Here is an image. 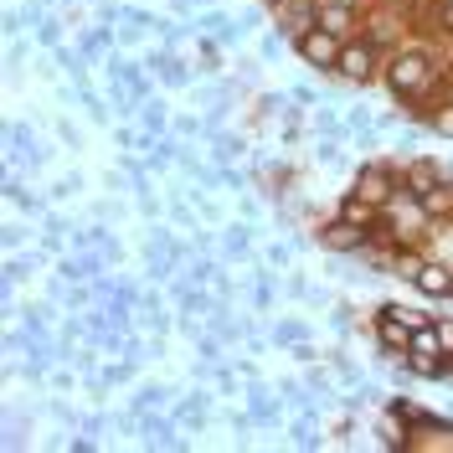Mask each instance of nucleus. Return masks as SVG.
<instances>
[{
    "mask_svg": "<svg viewBox=\"0 0 453 453\" xmlns=\"http://www.w3.org/2000/svg\"><path fill=\"white\" fill-rule=\"evenodd\" d=\"M387 83H392V93H423L427 83H433V62H427L423 52H396L392 62H387Z\"/></svg>",
    "mask_w": 453,
    "mask_h": 453,
    "instance_id": "obj_1",
    "label": "nucleus"
},
{
    "mask_svg": "<svg viewBox=\"0 0 453 453\" xmlns=\"http://www.w3.org/2000/svg\"><path fill=\"white\" fill-rule=\"evenodd\" d=\"M299 52H304V62H310V67H319V73H325V67H340V52H345V47H340L335 31L310 27L304 36H299Z\"/></svg>",
    "mask_w": 453,
    "mask_h": 453,
    "instance_id": "obj_2",
    "label": "nucleus"
},
{
    "mask_svg": "<svg viewBox=\"0 0 453 453\" xmlns=\"http://www.w3.org/2000/svg\"><path fill=\"white\" fill-rule=\"evenodd\" d=\"M356 196H366L371 206H387V201L396 196V175L381 165H366L361 175H356Z\"/></svg>",
    "mask_w": 453,
    "mask_h": 453,
    "instance_id": "obj_3",
    "label": "nucleus"
},
{
    "mask_svg": "<svg viewBox=\"0 0 453 453\" xmlns=\"http://www.w3.org/2000/svg\"><path fill=\"white\" fill-rule=\"evenodd\" d=\"M340 73H345L350 83H371V78H376V47H371V42H350V47L340 52Z\"/></svg>",
    "mask_w": 453,
    "mask_h": 453,
    "instance_id": "obj_4",
    "label": "nucleus"
},
{
    "mask_svg": "<svg viewBox=\"0 0 453 453\" xmlns=\"http://www.w3.org/2000/svg\"><path fill=\"white\" fill-rule=\"evenodd\" d=\"M319 242H325V248H335V253H361V248H366V226L335 217V222L319 232Z\"/></svg>",
    "mask_w": 453,
    "mask_h": 453,
    "instance_id": "obj_5",
    "label": "nucleus"
},
{
    "mask_svg": "<svg viewBox=\"0 0 453 453\" xmlns=\"http://www.w3.org/2000/svg\"><path fill=\"white\" fill-rule=\"evenodd\" d=\"M412 283L423 288L427 299H453V268H449V263H423Z\"/></svg>",
    "mask_w": 453,
    "mask_h": 453,
    "instance_id": "obj_6",
    "label": "nucleus"
},
{
    "mask_svg": "<svg viewBox=\"0 0 453 453\" xmlns=\"http://www.w3.org/2000/svg\"><path fill=\"white\" fill-rule=\"evenodd\" d=\"M314 27L345 36V31H350V5H345V0H319V5H314Z\"/></svg>",
    "mask_w": 453,
    "mask_h": 453,
    "instance_id": "obj_7",
    "label": "nucleus"
},
{
    "mask_svg": "<svg viewBox=\"0 0 453 453\" xmlns=\"http://www.w3.org/2000/svg\"><path fill=\"white\" fill-rule=\"evenodd\" d=\"M376 335H381V345H387V350H407V340H412V325H402L396 314L381 310V325H376Z\"/></svg>",
    "mask_w": 453,
    "mask_h": 453,
    "instance_id": "obj_8",
    "label": "nucleus"
},
{
    "mask_svg": "<svg viewBox=\"0 0 453 453\" xmlns=\"http://www.w3.org/2000/svg\"><path fill=\"white\" fill-rule=\"evenodd\" d=\"M433 186H443L438 165H427V160H412V165H407V191H412V196H423V191H433Z\"/></svg>",
    "mask_w": 453,
    "mask_h": 453,
    "instance_id": "obj_9",
    "label": "nucleus"
},
{
    "mask_svg": "<svg viewBox=\"0 0 453 453\" xmlns=\"http://www.w3.org/2000/svg\"><path fill=\"white\" fill-rule=\"evenodd\" d=\"M427 206V217H453V186L443 180V186H433V191H423L418 196Z\"/></svg>",
    "mask_w": 453,
    "mask_h": 453,
    "instance_id": "obj_10",
    "label": "nucleus"
},
{
    "mask_svg": "<svg viewBox=\"0 0 453 453\" xmlns=\"http://www.w3.org/2000/svg\"><path fill=\"white\" fill-rule=\"evenodd\" d=\"M407 350H418V356H449V350H443V340H438V325H423V330H412Z\"/></svg>",
    "mask_w": 453,
    "mask_h": 453,
    "instance_id": "obj_11",
    "label": "nucleus"
},
{
    "mask_svg": "<svg viewBox=\"0 0 453 453\" xmlns=\"http://www.w3.org/2000/svg\"><path fill=\"white\" fill-rule=\"evenodd\" d=\"M294 443H299V449H314V443H319V433H314V423H310V418H304V423L294 427Z\"/></svg>",
    "mask_w": 453,
    "mask_h": 453,
    "instance_id": "obj_12",
    "label": "nucleus"
},
{
    "mask_svg": "<svg viewBox=\"0 0 453 453\" xmlns=\"http://www.w3.org/2000/svg\"><path fill=\"white\" fill-rule=\"evenodd\" d=\"M433 129H438V134H453V104L433 113Z\"/></svg>",
    "mask_w": 453,
    "mask_h": 453,
    "instance_id": "obj_13",
    "label": "nucleus"
},
{
    "mask_svg": "<svg viewBox=\"0 0 453 453\" xmlns=\"http://www.w3.org/2000/svg\"><path fill=\"white\" fill-rule=\"evenodd\" d=\"M438 340H443V350L453 356V319H438Z\"/></svg>",
    "mask_w": 453,
    "mask_h": 453,
    "instance_id": "obj_14",
    "label": "nucleus"
}]
</instances>
